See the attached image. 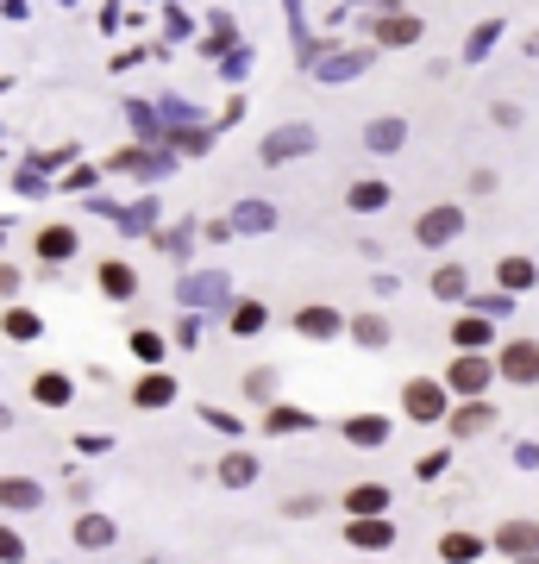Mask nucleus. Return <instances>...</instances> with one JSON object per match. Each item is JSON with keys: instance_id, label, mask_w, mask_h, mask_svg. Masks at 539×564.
<instances>
[{"instance_id": "1", "label": "nucleus", "mask_w": 539, "mask_h": 564, "mask_svg": "<svg viewBox=\"0 0 539 564\" xmlns=\"http://www.w3.org/2000/svg\"><path fill=\"white\" fill-rule=\"evenodd\" d=\"M402 414L414 420V427H433V420L452 414V389H445L439 376H414V383L402 389Z\"/></svg>"}, {"instance_id": "2", "label": "nucleus", "mask_w": 539, "mask_h": 564, "mask_svg": "<svg viewBox=\"0 0 539 564\" xmlns=\"http://www.w3.org/2000/svg\"><path fill=\"white\" fill-rule=\"evenodd\" d=\"M496 383V358H477V351H464V358L445 370V389L452 395H464V402H477V395Z\"/></svg>"}, {"instance_id": "3", "label": "nucleus", "mask_w": 539, "mask_h": 564, "mask_svg": "<svg viewBox=\"0 0 539 564\" xmlns=\"http://www.w3.org/2000/svg\"><path fill=\"white\" fill-rule=\"evenodd\" d=\"M345 539L358 552H383V546H395V521L389 514H351L345 521Z\"/></svg>"}, {"instance_id": "4", "label": "nucleus", "mask_w": 539, "mask_h": 564, "mask_svg": "<svg viewBox=\"0 0 539 564\" xmlns=\"http://www.w3.org/2000/svg\"><path fill=\"white\" fill-rule=\"evenodd\" d=\"M496 552L514 558V564H521V558H539V521H527V514H521V521H502V527H496Z\"/></svg>"}, {"instance_id": "5", "label": "nucleus", "mask_w": 539, "mask_h": 564, "mask_svg": "<svg viewBox=\"0 0 539 564\" xmlns=\"http://www.w3.org/2000/svg\"><path fill=\"white\" fill-rule=\"evenodd\" d=\"M496 376H502V383H539V345L533 339H514L496 358Z\"/></svg>"}, {"instance_id": "6", "label": "nucleus", "mask_w": 539, "mask_h": 564, "mask_svg": "<svg viewBox=\"0 0 539 564\" xmlns=\"http://www.w3.org/2000/svg\"><path fill=\"white\" fill-rule=\"evenodd\" d=\"M464 232V214L458 207H427V214H420V226H414V239L420 245H452Z\"/></svg>"}, {"instance_id": "7", "label": "nucleus", "mask_w": 539, "mask_h": 564, "mask_svg": "<svg viewBox=\"0 0 539 564\" xmlns=\"http://www.w3.org/2000/svg\"><path fill=\"white\" fill-rule=\"evenodd\" d=\"M445 427H452V439H477V433L496 427V414H489V402L477 395V402H458L452 414H445Z\"/></svg>"}, {"instance_id": "8", "label": "nucleus", "mask_w": 539, "mask_h": 564, "mask_svg": "<svg viewBox=\"0 0 539 564\" xmlns=\"http://www.w3.org/2000/svg\"><path fill=\"white\" fill-rule=\"evenodd\" d=\"M295 333L301 339H333V333H345V314H333V308H320V301H314V308L295 314Z\"/></svg>"}, {"instance_id": "9", "label": "nucleus", "mask_w": 539, "mask_h": 564, "mask_svg": "<svg viewBox=\"0 0 539 564\" xmlns=\"http://www.w3.org/2000/svg\"><path fill=\"white\" fill-rule=\"evenodd\" d=\"M257 470H264V464H257L251 452H226V458H220V483H226V489H251Z\"/></svg>"}, {"instance_id": "10", "label": "nucleus", "mask_w": 539, "mask_h": 564, "mask_svg": "<svg viewBox=\"0 0 539 564\" xmlns=\"http://www.w3.org/2000/svg\"><path fill=\"white\" fill-rule=\"evenodd\" d=\"M339 433H345L351 445H383V439H389V420H383V414H351Z\"/></svg>"}, {"instance_id": "11", "label": "nucleus", "mask_w": 539, "mask_h": 564, "mask_svg": "<svg viewBox=\"0 0 539 564\" xmlns=\"http://www.w3.org/2000/svg\"><path fill=\"white\" fill-rule=\"evenodd\" d=\"M345 514H389V489H383V483L345 489Z\"/></svg>"}, {"instance_id": "12", "label": "nucleus", "mask_w": 539, "mask_h": 564, "mask_svg": "<svg viewBox=\"0 0 539 564\" xmlns=\"http://www.w3.org/2000/svg\"><path fill=\"white\" fill-rule=\"evenodd\" d=\"M439 558L445 564H471V558H483V539L477 533H439Z\"/></svg>"}, {"instance_id": "13", "label": "nucleus", "mask_w": 539, "mask_h": 564, "mask_svg": "<svg viewBox=\"0 0 539 564\" xmlns=\"http://www.w3.org/2000/svg\"><path fill=\"white\" fill-rule=\"evenodd\" d=\"M38 257H51V264L76 257V232H69V226H44V232H38Z\"/></svg>"}, {"instance_id": "14", "label": "nucleus", "mask_w": 539, "mask_h": 564, "mask_svg": "<svg viewBox=\"0 0 539 564\" xmlns=\"http://www.w3.org/2000/svg\"><path fill=\"white\" fill-rule=\"evenodd\" d=\"M44 502V489L26 483V477H0V508H38Z\"/></svg>"}, {"instance_id": "15", "label": "nucleus", "mask_w": 539, "mask_h": 564, "mask_svg": "<svg viewBox=\"0 0 539 564\" xmlns=\"http://www.w3.org/2000/svg\"><path fill=\"white\" fill-rule=\"evenodd\" d=\"M132 402L138 408H170L176 402V383H170V376H145V383L132 389Z\"/></svg>"}, {"instance_id": "16", "label": "nucleus", "mask_w": 539, "mask_h": 564, "mask_svg": "<svg viewBox=\"0 0 539 564\" xmlns=\"http://www.w3.org/2000/svg\"><path fill=\"white\" fill-rule=\"evenodd\" d=\"M377 38L383 44H414L420 38V19H408V13L402 19H377Z\"/></svg>"}, {"instance_id": "17", "label": "nucleus", "mask_w": 539, "mask_h": 564, "mask_svg": "<svg viewBox=\"0 0 539 564\" xmlns=\"http://www.w3.org/2000/svg\"><path fill=\"white\" fill-rule=\"evenodd\" d=\"M264 427H270V433H308L314 420L301 414V408H270V414H264Z\"/></svg>"}, {"instance_id": "18", "label": "nucleus", "mask_w": 539, "mask_h": 564, "mask_svg": "<svg viewBox=\"0 0 539 564\" xmlns=\"http://www.w3.org/2000/svg\"><path fill=\"white\" fill-rule=\"evenodd\" d=\"M351 339H358V345H389V320L358 314V320H351Z\"/></svg>"}, {"instance_id": "19", "label": "nucleus", "mask_w": 539, "mask_h": 564, "mask_svg": "<svg viewBox=\"0 0 539 564\" xmlns=\"http://www.w3.org/2000/svg\"><path fill=\"white\" fill-rule=\"evenodd\" d=\"M113 539V521H101V514H82L76 521V546H107Z\"/></svg>"}, {"instance_id": "20", "label": "nucleus", "mask_w": 539, "mask_h": 564, "mask_svg": "<svg viewBox=\"0 0 539 564\" xmlns=\"http://www.w3.org/2000/svg\"><path fill=\"white\" fill-rule=\"evenodd\" d=\"M527 282H533V264H527V257H508V264H502V295H521Z\"/></svg>"}, {"instance_id": "21", "label": "nucleus", "mask_w": 539, "mask_h": 564, "mask_svg": "<svg viewBox=\"0 0 539 564\" xmlns=\"http://www.w3.org/2000/svg\"><path fill=\"white\" fill-rule=\"evenodd\" d=\"M489 326H496V320H483V314H471V320H458V326H452V339H458L464 351H471V345H483V339H489Z\"/></svg>"}, {"instance_id": "22", "label": "nucleus", "mask_w": 539, "mask_h": 564, "mask_svg": "<svg viewBox=\"0 0 539 564\" xmlns=\"http://www.w3.org/2000/svg\"><path fill=\"white\" fill-rule=\"evenodd\" d=\"M101 289H107V295H132L138 276H132L126 264H101Z\"/></svg>"}, {"instance_id": "23", "label": "nucleus", "mask_w": 539, "mask_h": 564, "mask_svg": "<svg viewBox=\"0 0 539 564\" xmlns=\"http://www.w3.org/2000/svg\"><path fill=\"white\" fill-rule=\"evenodd\" d=\"M264 314H270L264 301H239V314H232V333H239V339H245V333H257V326H264Z\"/></svg>"}, {"instance_id": "24", "label": "nucleus", "mask_w": 539, "mask_h": 564, "mask_svg": "<svg viewBox=\"0 0 539 564\" xmlns=\"http://www.w3.org/2000/svg\"><path fill=\"white\" fill-rule=\"evenodd\" d=\"M32 395H38V402H51V408H63L69 402V383H63V376H38Z\"/></svg>"}, {"instance_id": "25", "label": "nucleus", "mask_w": 539, "mask_h": 564, "mask_svg": "<svg viewBox=\"0 0 539 564\" xmlns=\"http://www.w3.org/2000/svg\"><path fill=\"white\" fill-rule=\"evenodd\" d=\"M433 295H445V301H452V295H464V270H458V264L433 270Z\"/></svg>"}, {"instance_id": "26", "label": "nucleus", "mask_w": 539, "mask_h": 564, "mask_svg": "<svg viewBox=\"0 0 539 564\" xmlns=\"http://www.w3.org/2000/svg\"><path fill=\"white\" fill-rule=\"evenodd\" d=\"M0 564H26V539L13 527H0Z\"/></svg>"}, {"instance_id": "27", "label": "nucleus", "mask_w": 539, "mask_h": 564, "mask_svg": "<svg viewBox=\"0 0 539 564\" xmlns=\"http://www.w3.org/2000/svg\"><path fill=\"white\" fill-rule=\"evenodd\" d=\"M383 201H389L383 182H358V188H351V207H383Z\"/></svg>"}, {"instance_id": "28", "label": "nucleus", "mask_w": 539, "mask_h": 564, "mask_svg": "<svg viewBox=\"0 0 539 564\" xmlns=\"http://www.w3.org/2000/svg\"><path fill=\"white\" fill-rule=\"evenodd\" d=\"M283 514H289V521H308V514H320V496H289Z\"/></svg>"}, {"instance_id": "29", "label": "nucleus", "mask_w": 539, "mask_h": 564, "mask_svg": "<svg viewBox=\"0 0 539 564\" xmlns=\"http://www.w3.org/2000/svg\"><path fill=\"white\" fill-rule=\"evenodd\" d=\"M508 308H514V301H508V295H477V314H483V320H502Z\"/></svg>"}, {"instance_id": "30", "label": "nucleus", "mask_w": 539, "mask_h": 564, "mask_svg": "<svg viewBox=\"0 0 539 564\" xmlns=\"http://www.w3.org/2000/svg\"><path fill=\"white\" fill-rule=\"evenodd\" d=\"M7 333H13V339H32V333H38V320L13 308V314H7Z\"/></svg>"}, {"instance_id": "31", "label": "nucleus", "mask_w": 539, "mask_h": 564, "mask_svg": "<svg viewBox=\"0 0 539 564\" xmlns=\"http://www.w3.org/2000/svg\"><path fill=\"white\" fill-rule=\"evenodd\" d=\"M132 351H138V358H151V364H157V358H163V339H157V333H138V339H132Z\"/></svg>"}, {"instance_id": "32", "label": "nucleus", "mask_w": 539, "mask_h": 564, "mask_svg": "<svg viewBox=\"0 0 539 564\" xmlns=\"http://www.w3.org/2000/svg\"><path fill=\"white\" fill-rule=\"evenodd\" d=\"M445 464H452V458H445V452H427V458H420V477H427V483H433V477H439V470H445Z\"/></svg>"}, {"instance_id": "33", "label": "nucleus", "mask_w": 539, "mask_h": 564, "mask_svg": "<svg viewBox=\"0 0 539 564\" xmlns=\"http://www.w3.org/2000/svg\"><path fill=\"white\" fill-rule=\"evenodd\" d=\"M7 420H13V414H7V408H0V427H7Z\"/></svg>"}, {"instance_id": "34", "label": "nucleus", "mask_w": 539, "mask_h": 564, "mask_svg": "<svg viewBox=\"0 0 539 564\" xmlns=\"http://www.w3.org/2000/svg\"><path fill=\"white\" fill-rule=\"evenodd\" d=\"M521 564H539V558H521Z\"/></svg>"}]
</instances>
